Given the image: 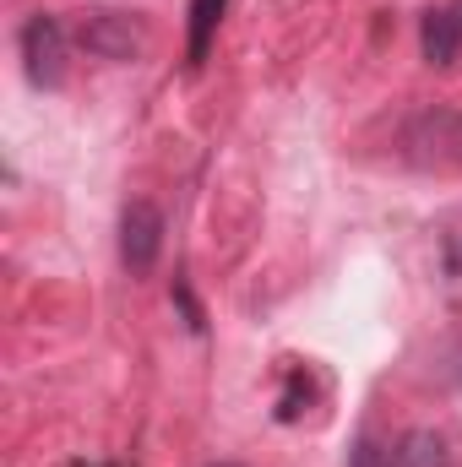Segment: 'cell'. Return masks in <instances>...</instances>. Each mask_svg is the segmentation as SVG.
Masks as SVG:
<instances>
[{
  "instance_id": "cell-1",
  "label": "cell",
  "mask_w": 462,
  "mask_h": 467,
  "mask_svg": "<svg viewBox=\"0 0 462 467\" xmlns=\"http://www.w3.org/2000/svg\"><path fill=\"white\" fill-rule=\"evenodd\" d=\"M71 44L88 49L93 60H110V66H131L152 49V33L131 16V11H110V5H88L71 16Z\"/></svg>"
},
{
  "instance_id": "cell-2",
  "label": "cell",
  "mask_w": 462,
  "mask_h": 467,
  "mask_svg": "<svg viewBox=\"0 0 462 467\" xmlns=\"http://www.w3.org/2000/svg\"><path fill=\"white\" fill-rule=\"evenodd\" d=\"M66 44H71V27H60L49 11H33L22 22V71L38 93L66 88Z\"/></svg>"
},
{
  "instance_id": "cell-3",
  "label": "cell",
  "mask_w": 462,
  "mask_h": 467,
  "mask_svg": "<svg viewBox=\"0 0 462 467\" xmlns=\"http://www.w3.org/2000/svg\"><path fill=\"white\" fill-rule=\"evenodd\" d=\"M163 255V207L147 196H131L120 207V261L131 277H147Z\"/></svg>"
},
{
  "instance_id": "cell-4",
  "label": "cell",
  "mask_w": 462,
  "mask_h": 467,
  "mask_svg": "<svg viewBox=\"0 0 462 467\" xmlns=\"http://www.w3.org/2000/svg\"><path fill=\"white\" fill-rule=\"evenodd\" d=\"M419 49H425L430 66L452 71V66L462 60V16L457 11H430L425 27H419Z\"/></svg>"
},
{
  "instance_id": "cell-5",
  "label": "cell",
  "mask_w": 462,
  "mask_h": 467,
  "mask_svg": "<svg viewBox=\"0 0 462 467\" xmlns=\"http://www.w3.org/2000/svg\"><path fill=\"white\" fill-rule=\"evenodd\" d=\"M392 467H457V457H452V441H446L441 430L419 424V430H408V435L397 441Z\"/></svg>"
},
{
  "instance_id": "cell-6",
  "label": "cell",
  "mask_w": 462,
  "mask_h": 467,
  "mask_svg": "<svg viewBox=\"0 0 462 467\" xmlns=\"http://www.w3.org/2000/svg\"><path fill=\"white\" fill-rule=\"evenodd\" d=\"M224 5H229V0H191V38H185L191 66L207 60V44H213V33H218V22H224Z\"/></svg>"
},
{
  "instance_id": "cell-7",
  "label": "cell",
  "mask_w": 462,
  "mask_h": 467,
  "mask_svg": "<svg viewBox=\"0 0 462 467\" xmlns=\"http://www.w3.org/2000/svg\"><path fill=\"white\" fill-rule=\"evenodd\" d=\"M348 467H392V457H386V451H381V446H375V441L364 435V441L353 446V457H348Z\"/></svg>"
},
{
  "instance_id": "cell-8",
  "label": "cell",
  "mask_w": 462,
  "mask_h": 467,
  "mask_svg": "<svg viewBox=\"0 0 462 467\" xmlns=\"http://www.w3.org/2000/svg\"><path fill=\"white\" fill-rule=\"evenodd\" d=\"M446 272L462 277V234H446Z\"/></svg>"
},
{
  "instance_id": "cell-9",
  "label": "cell",
  "mask_w": 462,
  "mask_h": 467,
  "mask_svg": "<svg viewBox=\"0 0 462 467\" xmlns=\"http://www.w3.org/2000/svg\"><path fill=\"white\" fill-rule=\"evenodd\" d=\"M218 467H229V462H218Z\"/></svg>"
}]
</instances>
